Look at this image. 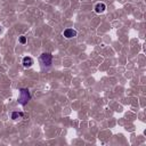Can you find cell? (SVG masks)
I'll list each match as a JSON object with an SVG mask.
<instances>
[{
	"label": "cell",
	"mask_w": 146,
	"mask_h": 146,
	"mask_svg": "<svg viewBox=\"0 0 146 146\" xmlns=\"http://www.w3.org/2000/svg\"><path fill=\"white\" fill-rule=\"evenodd\" d=\"M19 42H21V43H25V42H26V38H25L24 35L19 36Z\"/></svg>",
	"instance_id": "obj_7"
},
{
	"label": "cell",
	"mask_w": 146,
	"mask_h": 146,
	"mask_svg": "<svg viewBox=\"0 0 146 146\" xmlns=\"http://www.w3.org/2000/svg\"><path fill=\"white\" fill-rule=\"evenodd\" d=\"M31 99V95H30V91L29 89L26 88H21L19 89V97H18V103L21 105H25L27 104V102Z\"/></svg>",
	"instance_id": "obj_1"
},
{
	"label": "cell",
	"mask_w": 146,
	"mask_h": 146,
	"mask_svg": "<svg viewBox=\"0 0 146 146\" xmlns=\"http://www.w3.org/2000/svg\"><path fill=\"white\" fill-rule=\"evenodd\" d=\"M105 9H106V6H105V3H103V2H98V3L95 6V11H96L97 14L104 13Z\"/></svg>",
	"instance_id": "obj_4"
},
{
	"label": "cell",
	"mask_w": 146,
	"mask_h": 146,
	"mask_svg": "<svg viewBox=\"0 0 146 146\" xmlns=\"http://www.w3.org/2000/svg\"><path fill=\"white\" fill-rule=\"evenodd\" d=\"M40 62L43 66L46 67H49L51 65V62H52V55L49 54V52H43L41 56H40Z\"/></svg>",
	"instance_id": "obj_2"
},
{
	"label": "cell",
	"mask_w": 146,
	"mask_h": 146,
	"mask_svg": "<svg viewBox=\"0 0 146 146\" xmlns=\"http://www.w3.org/2000/svg\"><path fill=\"white\" fill-rule=\"evenodd\" d=\"M32 64H33V59L31 58V57H24L23 58V66L25 67V68H29V67H31L32 66Z\"/></svg>",
	"instance_id": "obj_5"
},
{
	"label": "cell",
	"mask_w": 146,
	"mask_h": 146,
	"mask_svg": "<svg viewBox=\"0 0 146 146\" xmlns=\"http://www.w3.org/2000/svg\"><path fill=\"white\" fill-rule=\"evenodd\" d=\"M0 32H1V26H0Z\"/></svg>",
	"instance_id": "obj_8"
},
{
	"label": "cell",
	"mask_w": 146,
	"mask_h": 146,
	"mask_svg": "<svg viewBox=\"0 0 146 146\" xmlns=\"http://www.w3.org/2000/svg\"><path fill=\"white\" fill-rule=\"evenodd\" d=\"M24 114L22 112H13L11 113V119L13 120H18V119H23Z\"/></svg>",
	"instance_id": "obj_6"
},
{
	"label": "cell",
	"mask_w": 146,
	"mask_h": 146,
	"mask_svg": "<svg viewBox=\"0 0 146 146\" xmlns=\"http://www.w3.org/2000/svg\"><path fill=\"white\" fill-rule=\"evenodd\" d=\"M63 35H64L66 39H71V38L76 36V31L73 30V29H66V30L63 32Z\"/></svg>",
	"instance_id": "obj_3"
}]
</instances>
